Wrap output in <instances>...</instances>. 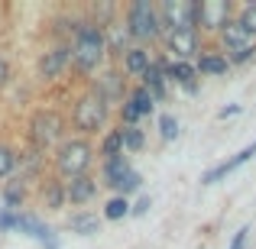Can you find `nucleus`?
<instances>
[{"label":"nucleus","instance_id":"obj_27","mask_svg":"<svg viewBox=\"0 0 256 249\" xmlns=\"http://www.w3.org/2000/svg\"><path fill=\"white\" fill-rule=\"evenodd\" d=\"M16 168H20L16 149H13V146H6V143H0V178H10Z\"/></svg>","mask_w":256,"mask_h":249},{"label":"nucleus","instance_id":"obj_32","mask_svg":"<svg viewBox=\"0 0 256 249\" xmlns=\"http://www.w3.org/2000/svg\"><path fill=\"white\" fill-rule=\"evenodd\" d=\"M120 120H124L120 126H136L140 123V113H136V107H133L130 100H124V104H120Z\"/></svg>","mask_w":256,"mask_h":249},{"label":"nucleus","instance_id":"obj_18","mask_svg":"<svg viewBox=\"0 0 256 249\" xmlns=\"http://www.w3.org/2000/svg\"><path fill=\"white\" fill-rule=\"evenodd\" d=\"M130 29H126V23H107L104 26V42H107V52H117V55H124L126 49H130Z\"/></svg>","mask_w":256,"mask_h":249},{"label":"nucleus","instance_id":"obj_2","mask_svg":"<svg viewBox=\"0 0 256 249\" xmlns=\"http://www.w3.org/2000/svg\"><path fill=\"white\" fill-rule=\"evenodd\" d=\"M52 165H56L58 181H72V178H78V175H88V168L94 165V146L82 136L62 139V143L56 146Z\"/></svg>","mask_w":256,"mask_h":249},{"label":"nucleus","instance_id":"obj_35","mask_svg":"<svg viewBox=\"0 0 256 249\" xmlns=\"http://www.w3.org/2000/svg\"><path fill=\"white\" fill-rule=\"evenodd\" d=\"M246 237H250V227H240V230L234 233V240H230V246H227V249H244L246 246Z\"/></svg>","mask_w":256,"mask_h":249},{"label":"nucleus","instance_id":"obj_21","mask_svg":"<svg viewBox=\"0 0 256 249\" xmlns=\"http://www.w3.org/2000/svg\"><path fill=\"white\" fill-rule=\"evenodd\" d=\"M100 224L104 220L98 217V214H72V220H68V230H75V233H82V237H94V233H100Z\"/></svg>","mask_w":256,"mask_h":249},{"label":"nucleus","instance_id":"obj_14","mask_svg":"<svg viewBox=\"0 0 256 249\" xmlns=\"http://www.w3.org/2000/svg\"><path fill=\"white\" fill-rule=\"evenodd\" d=\"M94 94H100V97L107 100V104H124L126 100V81L120 78V71H104V75L94 81V87H91Z\"/></svg>","mask_w":256,"mask_h":249},{"label":"nucleus","instance_id":"obj_6","mask_svg":"<svg viewBox=\"0 0 256 249\" xmlns=\"http://www.w3.org/2000/svg\"><path fill=\"white\" fill-rule=\"evenodd\" d=\"M156 13H159V23H162V32L194 29V0H162L156 6Z\"/></svg>","mask_w":256,"mask_h":249},{"label":"nucleus","instance_id":"obj_11","mask_svg":"<svg viewBox=\"0 0 256 249\" xmlns=\"http://www.w3.org/2000/svg\"><path fill=\"white\" fill-rule=\"evenodd\" d=\"M253 156H256V139H253L250 146H246V149H240L237 156H230V159H224V162H220V165L208 168V172L201 175V185H218V181H224L227 175H230V172H237V168L244 165V162H250Z\"/></svg>","mask_w":256,"mask_h":249},{"label":"nucleus","instance_id":"obj_3","mask_svg":"<svg viewBox=\"0 0 256 249\" xmlns=\"http://www.w3.org/2000/svg\"><path fill=\"white\" fill-rule=\"evenodd\" d=\"M107 117H110V104H107L100 94L88 91V94H82V97L75 100V110H72V126H75V130L82 133V139H84V136H91V133L104 130Z\"/></svg>","mask_w":256,"mask_h":249},{"label":"nucleus","instance_id":"obj_13","mask_svg":"<svg viewBox=\"0 0 256 249\" xmlns=\"http://www.w3.org/2000/svg\"><path fill=\"white\" fill-rule=\"evenodd\" d=\"M68 62H72V49H68V45H56V49H49V52L39 55L36 71H39V78L52 81V78H58L65 71V65H68Z\"/></svg>","mask_w":256,"mask_h":249},{"label":"nucleus","instance_id":"obj_23","mask_svg":"<svg viewBox=\"0 0 256 249\" xmlns=\"http://www.w3.org/2000/svg\"><path fill=\"white\" fill-rule=\"evenodd\" d=\"M126 100H130L133 107H136V113L140 117H150L152 110H156V100H152V94L146 91V87H130V91H126Z\"/></svg>","mask_w":256,"mask_h":249},{"label":"nucleus","instance_id":"obj_16","mask_svg":"<svg viewBox=\"0 0 256 249\" xmlns=\"http://www.w3.org/2000/svg\"><path fill=\"white\" fill-rule=\"evenodd\" d=\"M140 87H146V91L152 94V100H166V94H169V81H166V75H162V68H159L156 62H150V68L140 75Z\"/></svg>","mask_w":256,"mask_h":249},{"label":"nucleus","instance_id":"obj_38","mask_svg":"<svg viewBox=\"0 0 256 249\" xmlns=\"http://www.w3.org/2000/svg\"><path fill=\"white\" fill-rule=\"evenodd\" d=\"M234 113H240V107H237V104H230V107H224V110H220V113H218V117H220V120H227V117H234Z\"/></svg>","mask_w":256,"mask_h":249},{"label":"nucleus","instance_id":"obj_17","mask_svg":"<svg viewBox=\"0 0 256 249\" xmlns=\"http://www.w3.org/2000/svg\"><path fill=\"white\" fill-rule=\"evenodd\" d=\"M120 58H124V71L130 78H140L146 68H150V62H152L150 49H143V45H130V49H126Z\"/></svg>","mask_w":256,"mask_h":249},{"label":"nucleus","instance_id":"obj_9","mask_svg":"<svg viewBox=\"0 0 256 249\" xmlns=\"http://www.w3.org/2000/svg\"><path fill=\"white\" fill-rule=\"evenodd\" d=\"M152 62L162 68L166 81L182 84L188 94H198V71H194V62H169V58H152Z\"/></svg>","mask_w":256,"mask_h":249},{"label":"nucleus","instance_id":"obj_22","mask_svg":"<svg viewBox=\"0 0 256 249\" xmlns=\"http://www.w3.org/2000/svg\"><path fill=\"white\" fill-rule=\"evenodd\" d=\"M0 198H4L6 211H16L20 214V207L26 204V185H23V181H6L4 191H0Z\"/></svg>","mask_w":256,"mask_h":249},{"label":"nucleus","instance_id":"obj_4","mask_svg":"<svg viewBox=\"0 0 256 249\" xmlns=\"http://www.w3.org/2000/svg\"><path fill=\"white\" fill-rule=\"evenodd\" d=\"M124 23H126V29H130V36L140 39V42H156V39H162V23H159V13L150 0H133V3L126 6Z\"/></svg>","mask_w":256,"mask_h":249},{"label":"nucleus","instance_id":"obj_26","mask_svg":"<svg viewBox=\"0 0 256 249\" xmlns=\"http://www.w3.org/2000/svg\"><path fill=\"white\" fill-rule=\"evenodd\" d=\"M130 159L126 156H114V159H104V185H114L124 172H130Z\"/></svg>","mask_w":256,"mask_h":249},{"label":"nucleus","instance_id":"obj_25","mask_svg":"<svg viewBox=\"0 0 256 249\" xmlns=\"http://www.w3.org/2000/svg\"><path fill=\"white\" fill-rule=\"evenodd\" d=\"M120 143H124V152H140L146 146V133L140 126H120Z\"/></svg>","mask_w":256,"mask_h":249},{"label":"nucleus","instance_id":"obj_1","mask_svg":"<svg viewBox=\"0 0 256 249\" xmlns=\"http://www.w3.org/2000/svg\"><path fill=\"white\" fill-rule=\"evenodd\" d=\"M72 62L78 71L91 75L100 68V62L107 58V42H104V29L94 23H78L75 26V39H72Z\"/></svg>","mask_w":256,"mask_h":249},{"label":"nucleus","instance_id":"obj_7","mask_svg":"<svg viewBox=\"0 0 256 249\" xmlns=\"http://www.w3.org/2000/svg\"><path fill=\"white\" fill-rule=\"evenodd\" d=\"M227 19H234L230 0H201V3H194V29L201 26L204 32H218Z\"/></svg>","mask_w":256,"mask_h":249},{"label":"nucleus","instance_id":"obj_31","mask_svg":"<svg viewBox=\"0 0 256 249\" xmlns=\"http://www.w3.org/2000/svg\"><path fill=\"white\" fill-rule=\"evenodd\" d=\"M159 133H162L166 143H172V139L178 136V120H175L172 113H162V117H159Z\"/></svg>","mask_w":256,"mask_h":249},{"label":"nucleus","instance_id":"obj_8","mask_svg":"<svg viewBox=\"0 0 256 249\" xmlns=\"http://www.w3.org/2000/svg\"><path fill=\"white\" fill-rule=\"evenodd\" d=\"M13 230L26 233V237H32L36 243H42L46 249H58V237L52 227H46L42 220L36 217V214H16V220H13Z\"/></svg>","mask_w":256,"mask_h":249},{"label":"nucleus","instance_id":"obj_10","mask_svg":"<svg viewBox=\"0 0 256 249\" xmlns=\"http://www.w3.org/2000/svg\"><path fill=\"white\" fill-rule=\"evenodd\" d=\"M162 42L166 52H172L175 62H192L198 55V32L188 29V32H162Z\"/></svg>","mask_w":256,"mask_h":249},{"label":"nucleus","instance_id":"obj_37","mask_svg":"<svg viewBox=\"0 0 256 249\" xmlns=\"http://www.w3.org/2000/svg\"><path fill=\"white\" fill-rule=\"evenodd\" d=\"M6 78H10V65H6L4 58H0V87L6 84Z\"/></svg>","mask_w":256,"mask_h":249},{"label":"nucleus","instance_id":"obj_24","mask_svg":"<svg viewBox=\"0 0 256 249\" xmlns=\"http://www.w3.org/2000/svg\"><path fill=\"white\" fill-rule=\"evenodd\" d=\"M110 188L117 191V198H126V194H133V191H140V188H143V175H140L136 168H130V172H124Z\"/></svg>","mask_w":256,"mask_h":249},{"label":"nucleus","instance_id":"obj_15","mask_svg":"<svg viewBox=\"0 0 256 249\" xmlns=\"http://www.w3.org/2000/svg\"><path fill=\"white\" fill-rule=\"evenodd\" d=\"M218 36H220V45H224V49L230 52V55H234V52H240V49H246V45H253V42H256L253 36H246V32H244V26H240L237 19H227V23L218 29Z\"/></svg>","mask_w":256,"mask_h":249},{"label":"nucleus","instance_id":"obj_19","mask_svg":"<svg viewBox=\"0 0 256 249\" xmlns=\"http://www.w3.org/2000/svg\"><path fill=\"white\" fill-rule=\"evenodd\" d=\"M39 198H42V207H49V211H62V207H65V188H62V181H58V178L42 181Z\"/></svg>","mask_w":256,"mask_h":249},{"label":"nucleus","instance_id":"obj_30","mask_svg":"<svg viewBox=\"0 0 256 249\" xmlns=\"http://www.w3.org/2000/svg\"><path fill=\"white\" fill-rule=\"evenodd\" d=\"M234 19L244 26L246 36H253V39H256V0H253V3H246L244 10H240V16H234Z\"/></svg>","mask_w":256,"mask_h":249},{"label":"nucleus","instance_id":"obj_34","mask_svg":"<svg viewBox=\"0 0 256 249\" xmlns=\"http://www.w3.org/2000/svg\"><path fill=\"white\" fill-rule=\"evenodd\" d=\"M13 220H16V211H6V207H0V233L13 230Z\"/></svg>","mask_w":256,"mask_h":249},{"label":"nucleus","instance_id":"obj_28","mask_svg":"<svg viewBox=\"0 0 256 249\" xmlns=\"http://www.w3.org/2000/svg\"><path fill=\"white\" fill-rule=\"evenodd\" d=\"M130 217V201L126 198H110L104 207V220H124Z\"/></svg>","mask_w":256,"mask_h":249},{"label":"nucleus","instance_id":"obj_5","mask_svg":"<svg viewBox=\"0 0 256 249\" xmlns=\"http://www.w3.org/2000/svg\"><path fill=\"white\" fill-rule=\"evenodd\" d=\"M30 136L39 149H56L65 139V120L56 110H36L30 117Z\"/></svg>","mask_w":256,"mask_h":249},{"label":"nucleus","instance_id":"obj_20","mask_svg":"<svg viewBox=\"0 0 256 249\" xmlns=\"http://www.w3.org/2000/svg\"><path fill=\"white\" fill-rule=\"evenodd\" d=\"M227 68H230V62H227V55H220V52H204V55L194 62V71H198V75H227Z\"/></svg>","mask_w":256,"mask_h":249},{"label":"nucleus","instance_id":"obj_29","mask_svg":"<svg viewBox=\"0 0 256 249\" xmlns=\"http://www.w3.org/2000/svg\"><path fill=\"white\" fill-rule=\"evenodd\" d=\"M100 156L104 159H114V156H124V143H120V130H110L100 143Z\"/></svg>","mask_w":256,"mask_h":249},{"label":"nucleus","instance_id":"obj_36","mask_svg":"<svg viewBox=\"0 0 256 249\" xmlns=\"http://www.w3.org/2000/svg\"><path fill=\"white\" fill-rule=\"evenodd\" d=\"M150 204H152L150 198H140V201H136V207H130V217H143V214L150 211Z\"/></svg>","mask_w":256,"mask_h":249},{"label":"nucleus","instance_id":"obj_12","mask_svg":"<svg viewBox=\"0 0 256 249\" xmlns=\"http://www.w3.org/2000/svg\"><path fill=\"white\" fill-rule=\"evenodd\" d=\"M62 188H65V204H75V207L91 204L98 198V178H91V175H78L72 181H62Z\"/></svg>","mask_w":256,"mask_h":249},{"label":"nucleus","instance_id":"obj_33","mask_svg":"<svg viewBox=\"0 0 256 249\" xmlns=\"http://www.w3.org/2000/svg\"><path fill=\"white\" fill-rule=\"evenodd\" d=\"M253 55H256V42H253V45H246V49H240V52H234L227 62H230V65H244V62H250Z\"/></svg>","mask_w":256,"mask_h":249}]
</instances>
